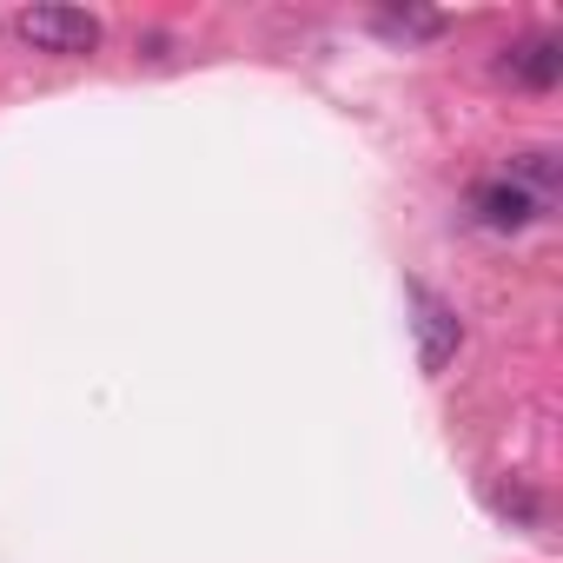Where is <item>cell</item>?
<instances>
[{"mask_svg":"<svg viewBox=\"0 0 563 563\" xmlns=\"http://www.w3.org/2000/svg\"><path fill=\"white\" fill-rule=\"evenodd\" d=\"M14 34L34 54H54V60H87L100 47V21L87 8H21L14 14Z\"/></svg>","mask_w":563,"mask_h":563,"instance_id":"1","label":"cell"},{"mask_svg":"<svg viewBox=\"0 0 563 563\" xmlns=\"http://www.w3.org/2000/svg\"><path fill=\"white\" fill-rule=\"evenodd\" d=\"M405 299H411V325H418V365H424V378H438L451 358H457V345H464V319H457V306L451 299H438L424 278H411L405 286Z\"/></svg>","mask_w":563,"mask_h":563,"instance_id":"2","label":"cell"},{"mask_svg":"<svg viewBox=\"0 0 563 563\" xmlns=\"http://www.w3.org/2000/svg\"><path fill=\"white\" fill-rule=\"evenodd\" d=\"M497 74L517 80V87H530V93H550V87L563 80V41H550V34H523V41L504 47Z\"/></svg>","mask_w":563,"mask_h":563,"instance_id":"3","label":"cell"},{"mask_svg":"<svg viewBox=\"0 0 563 563\" xmlns=\"http://www.w3.org/2000/svg\"><path fill=\"white\" fill-rule=\"evenodd\" d=\"M471 212H477V225H490V232H523L530 219H543V206H537L523 186H510V179L471 186Z\"/></svg>","mask_w":563,"mask_h":563,"instance_id":"4","label":"cell"},{"mask_svg":"<svg viewBox=\"0 0 563 563\" xmlns=\"http://www.w3.org/2000/svg\"><path fill=\"white\" fill-rule=\"evenodd\" d=\"M504 179H510V186H523V192L550 212V206H556V192H563V159H556L550 146H523V153H510Z\"/></svg>","mask_w":563,"mask_h":563,"instance_id":"5","label":"cell"},{"mask_svg":"<svg viewBox=\"0 0 563 563\" xmlns=\"http://www.w3.org/2000/svg\"><path fill=\"white\" fill-rule=\"evenodd\" d=\"M378 27H385V34L431 41V34H444V14H424V8H385V14H378Z\"/></svg>","mask_w":563,"mask_h":563,"instance_id":"6","label":"cell"},{"mask_svg":"<svg viewBox=\"0 0 563 563\" xmlns=\"http://www.w3.org/2000/svg\"><path fill=\"white\" fill-rule=\"evenodd\" d=\"M490 510H504V517H517V523H543V504H537V490H523V484H490Z\"/></svg>","mask_w":563,"mask_h":563,"instance_id":"7","label":"cell"}]
</instances>
